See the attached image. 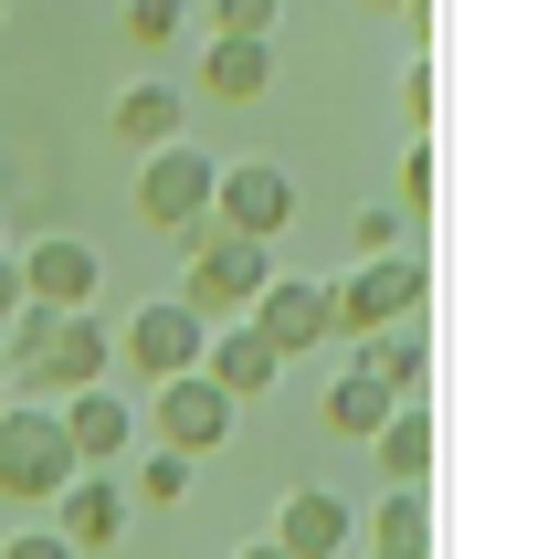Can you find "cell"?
<instances>
[{"instance_id": "cell-17", "label": "cell", "mask_w": 548, "mask_h": 559, "mask_svg": "<svg viewBox=\"0 0 548 559\" xmlns=\"http://www.w3.org/2000/svg\"><path fill=\"white\" fill-rule=\"evenodd\" d=\"M201 85H212L222 106H253V95L274 85V43H233V32H212V53H201Z\"/></svg>"}, {"instance_id": "cell-4", "label": "cell", "mask_w": 548, "mask_h": 559, "mask_svg": "<svg viewBox=\"0 0 548 559\" xmlns=\"http://www.w3.org/2000/svg\"><path fill=\"white\" fill-rule=\"evenodd\" d=\"M285 275L274 264V243H243V233H201L190 243V275H180V307L212 328V317H253V296Z\"/></svg>"}, {"instance_id": "cell-1", "label": "cell", "mask_w": 548, "mask_h": 559, "mask_svg": "<svg viewBox=\"0 0 548 559\" xmlns=\"http://www.w3.org/2000/svg\"><path fill=\"white\" fill-rule=\"evenodd\" d=\"M0 359H11V380H32V391H95V380L117 370V338L95 328V307H74V317L22 307L0 328Z\"/></svg>"}, {"instance_id": "cell-14", "label": "cell", "mask_w": 548, "mask_h": 559, "mask_svg": "<svg viewBox=\"0 0 548 559\" xmlns=\"http://www.w3.org/2000/svg\"><path fill=\"white\" fill-rule=\"evenodd\" d=\"M274 370H285V359H274V348L253 338L243 317H233V328H222V338L201 348V380H212V391H222L233 412H243V402H264V391H274Z\"/></svg>"}, {"instance_id": "cell-27", "label": "cell", "mask_w": 548, "mask_h": 559, "mask_svg": "<svg viewBox=\"0 0 548 559\" xmlns=\"http://www.w3.org/2000/svg\"><path fill=\"white\" fill-rule=\"evenodd\" d=\"M0 559H74L53 528H22V538H0Z\"/></svg>"}, {"instance_id": "cell-22", "label": "cell", "mask_w": 548, "mask_h": 559, "mask_svg": "<svg viewBox=\"0 0 548 559\" xmlns=\"http://www.w3.org/2000/svg\"><path fill=\"white\" fill-rule=\"evenodd\" d=\"M138 497H148V507H180L190 497V454H138Z\"/></svg>"}, {"instance_id": "cell-6", "label": "cell", "mask_w": 548, "mask_h": 559, "mask_svg": "<svg viewBox=\"0 0 548 559\" xmlns=\"http://www.w3.org/2000/svg\"><path fill=\"white\" fill-rule=\"evenodd\" d=\"M285 222H296V180H285L274 158H233V169H212V233L285 243Z\"/></svg>"}, {"instance_id": "cell-15", "label": "cell", "mask_w": 548, "mask_h": 559, "mask_svg": "<svg viewBox=\"0 0 548 559\" xmlns=\"http://www.w3.org/2000/svg\"><path fill=\"white\" fill-rule=\"evenodd\" d=\"M359 370L391 391V402H432V338H422V317L412 328H380V338H359Z\"/></svg>"}, {"instance_id": "cell-19", "label": "cell", "mask_w": 548, "mask_h": 559, "mask_svg": "<svg viewBox=\"0 0 548 559\" xmlns=\"http://www.w3.org/2000/svg\"><path fill=\"white\" fill-rule=\"evenodd\" d=\"M317 412H327V433H348V443H369V433H380V423H391V391H380V380H369V370H337L327 380V402H317Z\"/></svg>"}, {"instance_id": "cell-30", "label": "cell", "mask_w": 548, "mask_h": 559, "mask_svg": "<svg viewBox=\"0 0 548 559\" xmlns=\"http://www.w3.org/2000/svg\"><path fill=\"white\" fill-rule=\"evenodd\" d=\"M380 11H412V22H422V0H380Z\"/></svg>"}, {"instance_id": "cell-25", "label": "cell", "mask_w": 548, "mask_h": 559, "mask_svg": "<svg viewBox=\"0 0 548 559\" xmlns=\"http://www.w3.org/2000/svg\"><path fill=\"white\" fill-rule=\"evenodd\" d=\"M401 117H412V138H432V53L401 63Z\"/></svg>"}, {"instance_id": "cell-2", "label": "cell", "mask_w": 548, "mask_h": 559, "mask_svg": "<svg viewBox=\"0 0 548 559\" xmlns=\"http://www.w3.org/2000/svg\"><path fill=\"white\" fill-rule=\"evenodd\" d=\"M432 296L422 253H369L348 285H327V338H380V328H412Z\"/></svg>"}, {"instance_id": "cell-8", "label": "cell", "mask_w": 548, "mask_h": 559, "mask_svg": "<svg viewBox=\"0 0 548 559\" xmlns=\"http://www.w3.org/2000/svg\"><path fill=\"white\" fill-rule=\"evenodd\" d=\"M201 348H212V328H201L180 296H158V307H138L117 328V359H127V370H148V391H158V380H180V370H201Z\"/></svg>"}, {"instance_id": "cell-20", "label": "cell", "mask_w": 548, "mask_h": 559, "mask_svg": "<svg viewBox=\"0 0 548 559\" xmlns=\"http://www.w3.org/2000/svg\"><path fill=\"white\" fill-rule=\"evenodd\" d=\"M117 138L169 148V138H180V95H169V85H127V95H117Z\"/></svg>"}, {"instance_id": "cell-18", "label": "cell", "mask_w": 548, "mask_h": 559, "mask_svg": "<svg viewBox=\"0 0 548 559\" xmlns=\"http://www.w3.org/2000/svg\"><path fill=\"white\" fill-rule=\"evenodd\" d=\"M369 559H432V497H422V486H391V497H380Z\"/></svg>"}, {"instance_id": "cell-28", "label": "cell", "mask_w": 548, "mask_h": 559, "mask_svg": "<svg viewBox=\"0 0 548 559\" xmlns=\"http://www.w3.org/2000/svg\"><path fill=\"white\" fill-rule=\"evenodd\" d=\"M11 317H22V264L0 253V328H11Z\"/></svg>"}, {"instance_id": "cell-24", "label": "cell", "mask_w": 548, "mask_h": 559, "mask_svg": "<svg viewBox=\"0 0 548 559\" xmlns=\"http://www.w3.org/2000/svg\"><path fill=\"white\" fill-rule=\"evenodd\" d=\"M190 22V0H127V43H169Z\"/></svg>"}, {"instance_id": "cell-32", "label": "cell", "mask_w": 548, "mask_h": 559, "mask_svg": "<svg viewBox=\"0 0 548 559\" xmlns=\"http://www.w3.org/2000/svg\"><path fill=\"white\" fill-rule=\"evenodd\" d=\"M0 22H11V0H0Z\"/></svg>"}, {"instance_id": "cell-33", "label": "cell", "mask_w": 548, "mask_h": 559, "mask_svg": "<svg viewBox=\"0 0 548 559\" xmlns=\"http://www.w3.org/2000/svg\"><path fill=\"white\" fill-rule=\"evenodd\" d=\"M0 253H11V243H0Z\"/></svg>"}, {"instance_id": "cell-12", "label": "cell", "mask_w": 548, "mask_h": 559, "mask_svg": "<svg viewBox=\"0 0 548 559\" xmlns=\"http://www.w3.org/2000/svg\"><path fill=\"white\" fill-rule=\"evenodd\" d=\"M348 538H359V507L327 497V486H296V497L274 507V549L285 559H337Z\"/></svg>"}, {"instance_id": "cell-26", "label": "cell", "mask_w": 548, "mask_h": 559, "mask_svg": "<svg viewBox=\"0 0 548 559\" xmlns=\"http://www.w3.org/2000/svg\"><path fill=\"white\" fill-rule=\"evenodd\" d=\"M369 253H401V212H391V201L359 212V264H369Z\"/></svg>"}, {"instance_id": "cell-21", "label": "cell", "mask_w": 548, "mask_h": 559, "mask_svg": "<svg viewBox=\"0 0 548 559\" xmlns=\"http://www.w3.org/2000/svg\"><path fill=\"white\" fill-rule=\"evenodd\" d=\"M401 222H422L432 212V138H412V148H401V201H391Z\"/></svg>"}, {"instance_id": "cell-7", "label": "cell", "mask_w": 548, "mask_h": 559, "mask_svg": "<svg viewBox=\"0 0 548 559\" xmlns=\"http://www.w3.org/2000/svg\"><path fill=\"white\" fill-rule=\"evenodd\" d=\"M233 423H243V412L222 402L201 370H180V380H158V391H148V433H158V454H222V443H233Z\"/></svg>"}, {"instance_id": "cell-16", "label": "cell", "mask_w": 548, "mask_h": 559, "mask_svg": "<svg viewBox=\"0 0 548 559\" xmlns=\"http://www.w3.org/2000/svg\"><path fill=\"white\" fill-rule=\"evenodd\" d=\"M369 454H380L391 486H432V402H401L391 423L369 433Z\"/></svg>"}, {"instance_id": "cell-3", "label": "cell", "mask_w": 548, "mask_h": 559, "mask_svg": "<svg viewBox=\"0 0 548 559\" xmlns=\"http://www.w3.org/2000/svg\"><path fill=\"white\" fill-rule=\"evenodd\" d=\"M74 443H63V423L43 402H0V497L11 507H53L63 486H74Z\"/></svg>"}, {"instance_id": "cell-11", "label": "cell", "mask_w": 548, "mask_h": 559, "mask_svg": "<svg viewBox=\"0 0 548 559\" xmlns=\"http://www.w3.org/2000/svg\"><path fill=\"white\" fill-rule=\"evenodd\" d=\"M53 423H63V443H74V465H85V475H106V465L127 454V433H138L127 391H106V380H95V391H63Z\"/></svg>"}, {"instance_id": "cell-5", "label": "cell", "mask_w": 548, "mask_h": 559, "mask_svg": "<svg viewBox=\"0 0 548 559\" xmlns=\"http://www.w3.org/2000/svg\"><path fill=\"white\" fill-rule=\"evenodd\" d=\"M138 222H148V233H169L180 253L212 233V158L190 148V138L148 148V169H138Z\"/></svg>"}, {"instance_id": "cell-29", "label": "cell", "mask_w": 548, "mask_h": 559, "mask_svg": "<svg viewBox=\"0 0 548 559\" xmlns=\"http://www.w3.org/2000/svg\"><path fill=\"white\" fill-rule=\"evenodd\" d=\"M233 559H285V549H274V538H253V549H233Z\"/></svg>"}, {"instance_id": "cell-23", "label": "cell", "mask_w": 548, "mask_h": 559, "mask_svg": "<svg viewBox=\"0 0 548 559\" xmlns=\"http://www.w3.org/2000/svg\"><path fill=\"white\" fill-rule=\"evenodd\" d=\"M274 11H285V0H212V32H233V43H274Z\"/></svg>"}, {"instance_id": "cell-13", "label": "cell", "mask_w": 548, "mask_h": 559, "mask_svg": "<svg viewBox=\"0 0 548 559\" xmlns=\"http://www.w3.org/2000/svg\"><path fill=\"white\" fill-rule=\"evenodd\" d=\"M53 538H63L74 559L117 549V538H127V486H117V475H74V486L53 497Z\"/></svg>"}, {"instance_id": "cell-9", "label": "cell", "mask_w": 548, "mask_h": 559, "mask_svg": "<svg viewBox=\"0 0 548 559\" xmlns=\"http://www.w3.org/2000/svg\"><path fill=\"white\" fill-rule=\"evenodd\" d=\"M11 264H22V307H53V317L95 307V285H106V264H95L85 233H43V243H22Z\"/></svg>"}, {"instance_id": "cell-31", "label": "cell", "mask_w": 548, "mask_h": 559, "mask_svg": "<svg viewBox=\"0 0 548 559\" xmlns=\"http://www.w3.org/2000/svg\"><path fill=\"white\" fill-rule=\"evenodd\" d=\"M0 402H11V359H0Z\"/></svg>"}, {"instance_id": "cell-10", "label": "cell", "mask_w": 548, "mask_h": 559, "mask_svg": "<svg viewBox=\"0 0 548 559\" xmlns=\"http://www.w3.org/2000/svg\"><path fill=\"white\" fill-rule=\"evenodd\" d=\"M243 328L274 348V359H296V348H327V285H317V275H274L264 296H253Z\"/></svg>"}]
</instances>
